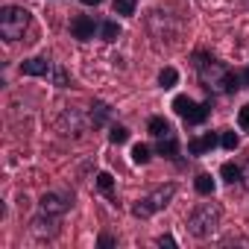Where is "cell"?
Returning a JSON list of instances; mask_svg holds the SVG:
<instances>
[{"label":"cell","instance_id":"cell-26","mask_svg":"<svg viewBox=\"0 0 249 249\" xmlns=\"http://www.w3.org/2000/svg\"><path fill=\"white\" fill-rule=\"evenodd\" d=\"M156 243H159V246H176V237H173V234H161Z\"/></svg>","mask_w":249,"mask_h":249},{"label":"cell","instance_id":"cell-17","mask_svg":"<svg viewBox=\"0 0 249 249\" xmlns=\"http://www.w3.org/2000/svg\"><path fill=\"white\" fill-rule=\"evenodd\" d=\"M97 191H100V194H106L108 199L114 196V179H111V173H106V170H103V173H97Z\"/></svg>","mask_w":249,"mask_h":249},{"label":"cell","instance_id":"cell-19","mask_svg":"<svg viewBox=\"0 0 249 249\" xmlns=\"http://www.w3.org/2000/svg\"><path fill=\"white\" fill-rule=\"evenodd\" d=\"M108 141L117 144V147H120V144H126V141H129V129H126V126H120V123H114V126L108 129Z\"/></svg>","mask_w":249,"mask_h":249},{"label":"cell","instance_id":"cell-25","mask_svg":"<svg viewBox=\"0 0 249 249\" xmlns=\"http://www.w3.org/2000/svg\"><path fill=\"white\" fill-rule=\"evenodd\" d=\"M114 243H117V240H114L111 234H100V240H97V246H103V249H106V246H114Z\"/></svg>","mask_w":249,"mask_h":249},{"label":"cell","instance_id":"cell-27","mask_svg":"<svg viewBox=\"0 0 249 249\" xmlns=\"http://www.w3.org/2000/svg\"><path fill=\"white\" fill-rule=\"evenodd\" d=\"M240 88H249V68L240 73Z\"/></svg>","mask_w":249,"mask_h":249},{"label":"cell","instance_id":"cell-9","mask_svg":"<svg viewBox=\"0 0 249 249\" xmlns=\"http://www.w3.org/2000/svg\"><path fill=\"white\" fill-rule=\"evenodd\" d=\"M21 73L24 76H50L53 73V62L47 56H33L21 62Z\"/></svg>","mask_w":249,"mask_h":249},{"label":"cell","instance_id":"cell-6","mask_svg":"<svg viewBox=\"0 0 249 249\" xmlns=\"http://www.w3.org/2000/svg\"><path fill=\"white\" fill-rule=\"evenodd\" d=\"M30 231H33L38 240L56 237V234H59V214H47V211H41V214L30 223Z\"/></svg>","mask_w":249,"mask_h":249},{"label":"cell","instance_id":"cell-12","mask_svg":"<svg viewBox=\"0 0 249 249\" xmlns=\"http://www.w3.org/2000/svg\"><path fill=\"white\" fill-rule=\"evenodd\" d=\"M156 153H159V156H164V159H176V156H179L176 132H173V135H164V138H159V144H156Z\"/></svg>","mask_w":249,"mask_h":249},{"label":"cell","instance_id":"cell-15","mask_svg":"<svg viewBox=\"0 0 249 249\" xmlns=\"http://www.w3.org/2000/svg\"><path fill=\"white\" fill-rule=\"evenodd\" d=\"M194 188H196V194H199V196H214L217 182L211 179V173H199V176L194 179Z\"/></svg>","mask_w":249,"mask_h":249},{"label":"cell","instance_id":"cell-4","mask_svg":"<svg viewBox=\"0 0 249 249\" xmlns=\"http://www.w3.org/2000/svg\"><path fill=\"white\" fill-rule=\"evenodd\" d=\"M30 27V12L24 6H3L0 9V36L6 41H21Z\"/></svg>","mask_w":249,"mask_h":249},{"label":"cell","instance_id":"cell-22","mask_svg":"<svg viewBox=\"0 0 249 249\" xmlns=\"http://www.w3.org/2000/svg\"><path fill=\"white\" fill-rule=\"evenodd\" d=\"M220 144H223V150H229V153H231V150H237V147H240V138H237L234 132H223V135H220Z\"/></svg>","mask_w":249,"mask_h":249},{"label":"cell","instance_id":"cell-10","mask_svg":"<svg viewBox=\"0 0 249 249\" xmlns=\"http://www.w3.org/2000/svg\"><path fill=\"white\" fill-rule=\"evenodd\" d=\"M217 141H220L217 132H205V135L188 141V153H191V156H205V153H211V150L217 147Z\"/></svg>","mask_w":249,"mask_h":249},{"label":"cell","instance_id":"cell-29","mask_svg":"<svg viewBox=\"0 0 249 249\" xmlns=\"http://www.w3.org/2000/svg\"><path fill=\"white\" fill-rule=\"evenodd\" d=\"M85 6H97V3H103V0H82Z\"/></svg>","mask_w":249,"mask_h":249},{"label":"cell","instance_id":"cell-13","mask_svg":"<svg viewBox=\"0 0 249 249\" xmlns=\"http://www.w3.org/2000/svg\"><path fill=\"white\" fill-rule=\"evenodd\" d=\"M91 123L94 126H103V123H108V117H111V106L108 103H103V100H97L94 106H91Z\"/></svg>","mask_w":249,"mask_h":249},{"label":"cell","instance_id":"cell-23","mask_svg":"<svg viewBox=\"0 0 249 249\" xmlns=\"http://www.w3.org/2000/svg\"><path fill=\"white\" fill-rule=\"evenodd\" d=\"M53 82H56L59 88H71V76H68L62 68H53Z\"/></svg>","mask_w":249,"mask_h":249},{"label":"cell","instance_id":"cell-2","mask_svg":"<svg viewBox=\"0 0 249 249\" xmlns=\"http://www.w3.org/2000/svg\"><path fill=\"white\" fill-rule=\"evenodd\" d=\"M220 226V205L217 202H199L191 214H188V231L199 240L211 237Z\"/></svg>","mask_w":249,"mask_h":249},{"label":"cell","instance_id":"cell-3","mask_svg":"<svg viewBox=\"0 0 249 249\" xmlns=\"http://www.w3.org/2000/svg\"><path fill=\"white\" fill-rule=\"evenodd\" d=\"M173 196H176V185H173V182H167V185L156 188L153 194H147V196L135 199V202H132V217L147 220V217H153V214L164 211V208L173 202Z\"/></svg>","mask_w":249,"mask_h":249},{"label":"cell","instance_id":"cell-16","mask_svg":"<svg viewBox=\"0 0 249 249\" xmlns=\"http://www.w3.org/2000/svg\"><path fill=\"white\" fill-rule=\"evenodd\" d=\"M135 9H138V0H114V3H111V12L120 15V18L135 15Z\"/></svg>","mask_w":249,"mask_h":249},{"label":"cell","instance_id":"cell-18","mask_svg":"<svg viewBox=\"0 0 249 249\" xmlns=\"http://www.w3.org/2000/svg\"><path fill=\"white\" fill-rule=\"evenodd\" d=\"M100 36H103V41H108V44L117 41V38H120V24H117V21H106V24L100 27Z\"/></svg>","mask_w":249,"mask_h":249},{"label":"cell","instance_id":"cell-28","mask_svg":"<svg viewBox=\"0 0 249 249\" xmlns=\"http://www.w3.org/2000/svg\"><path fill=\"white\" fill-rule=\"evenodd\" d=\"M243 185H246V191H249V164L243 167Z\"/></svg>","mask_w":249,"mask_h":249},{"label":"cell","instance_id":"cell-21","mask_svg":"<svg viewBox=\"0 0 249 249\" xmlns=\"http://www.w3.org/2000/svg\"><path fill=\"white\" fill-rule=\"evenodd\" d=\"M150 159H153V156H150V147H147V144H135V147H132V161H135V164H147Z\"/></svg>","mask_w":249,"mask_h":249},{"label":"cell","instance_id":"cell-11","mask_svg":"<svg viewBox=\"0 0 249 249\" xmlns=\"http://www.w3.org/2000/svg\"><path fill=\"white\" fill-rule=\"evenodd\" d=\"M147 132L159 141V138H164V135H173V126H170V120H164V117H150Z\"/></svg>","mask_w":249,"mask_h":249},{"label":"cell","instance_id":"cell-7","mask_svg":"<svg viewBox=\"0 0 249 249\" xmlns=\"http://www.w3.org/2000/svg\"><path fill=\"white\" fill-rule=\"evenodd\" d=\"M41 211L47 214H65L71 205H73V194H59V191H47L41 199H38Z\"/></svg>","mask_w":249,"mask_h":249},{"label":"cell","instance_id":"cell-5","mask_svg":"<svg viewBox=\"0 0 249 249\" xmlns=\"http://www.w3.org/2000/svg\"><path fill=\"white\" fill-rule=\"evenodd\" d=\"M173 111H176L185 123H191V126H199V123H205L208 114H211V100H205V103H194L191 97L179 94V97L173 100Z\"/></svg>","mask_w":249,"mask_h":249},{"label":"cell","instance_id":"cell-1","mask_svg":"<svg viewBox=\"0 0 249 249\" xmlns=\"http://www.w3.org/2000/svg\"><path fill=\"white\" fill-rule=\"evenodd\" d=\"M196 76L208 94H231L240 88V76L229 65H223L211 56H202V53L196 56Z\"/></svg>","mask_w":249,"mask_h":249},{"label":"cell","instance_id":"cell-20","mask_svg":"<svg viewBox=\"0 0 249 249\" xmlns=\"http://www.w3.org/2000/svg\"><path fill=\"white\" fill-rule=\"evenodd\" d=\"M179 82V71L176 68H161V73H159V85L161 88H173Z\"/></svg>","mask_w":249,"mask_h":249},{"label":"cell","instance_id":"cell-8","mask_svg":"<svg viewBox=\"0 0 249 249\" xmlns=\"http://www.w3.org/2000/svg\"><path fill=\"white\" fill-rule=\"evenodd\" d=\"M97 30H100V24H97L91 15H76V18L71 21V36L79 38V41H91Z\"/></svg>","mask_w":249,"mask_h":249},{"label":"cell","instance_id":"cell-14","mask_svg":"<svg viewBox=\"0 0 249 249\" xmlns=\"http://www.w3.org/2000/svg\"><path fill=\"white\" fill-rule=\"evenodd\" d=\"M220 176H223L226 185H237V182H243V167H237L234 161H226L220 167Z\"/></svg>","mask_w":249,"mask_h":249},{"label":"cell","instance_id":"cell-24","mask_svg":"<svg viewBox=\"0 0 249 249\" xmlns=\"http://www.w3.org/2000/svg\"><path fill=\"white\" fill-rule=\"evenodd\" d=\"M237 126H240L243 132H249V103L237 111Z\"/></svg>","mask_w":249,"mask_h":249}]
</instances>
